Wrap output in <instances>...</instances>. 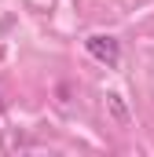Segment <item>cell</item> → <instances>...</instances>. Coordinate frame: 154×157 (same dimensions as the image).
<instances>
[{
	"label": "cell",
	"mask_w": 154,
	"mask_h": 157,
	"mask_svg": "<svg viewBox=\"0 0 154 157\" xmlns=\"http://www.w3.org/2000/svg\"><path fill=\"white\" fill-rule=\"evenodd\" d=\"M84 48H88V55L95 59V62H103L107 70H117L121 66V44L114 37H107V33H92V37L84 40Z\"/></svg>",
	"instance_id": "6da1fadb"
}]
</instances>
